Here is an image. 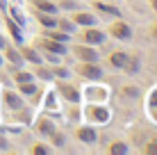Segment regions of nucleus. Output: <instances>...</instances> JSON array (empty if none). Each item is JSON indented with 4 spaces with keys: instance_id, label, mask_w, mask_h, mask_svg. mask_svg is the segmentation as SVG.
<instances>
[{
    "instance_id": "18",
    "label": "nucleus",
    "mask_w": 157,
    "mask_h": 155,
    "mask_svg": "<svg viewBox=\"0 0 157 155\" xmlns=\"http://www.w3.org/2000/svg\"><path fill=\"white\" fill-rule=\"evenodd\" d=\"M39 21L43 25H48V28H52V25H57V21L55 18H50V16H39Z\"/></svg>"
},
{
    "instance_id": "23",
    "label": "nucleus",
    "mask_w": 157,
    "mask_h": 155,
    "mask_svg": "<svg viewBox=\"0 0 157 155\" xmlns=\"http://www.w3.org/2000/svg\"><path fill=\"white\" fill-rule=\"evenodd\" d=\"M30 73H18V82H30Z\"/></svg>"
},
{
    "instance_id": "5",
    "label": "nucleus",
    "mask_w": 157,
    "mask_h": 155,
    "mask_svg": "<svg viewBox=\"0 0 157 155\" xmlns=\"http://www.w3.org/2000/svg\"><path fill=\"white\" fill-rule=\"evenodd\" d=\"M84 39L89 41V44H100V41L105 39V34H102L100 30H86L84 32Z\"/></svg>"
},
{
    "instance_id": "3",
    "label": "nucleus",
    "mask_w": 157,
    "mask_h": 155,
    "mask_svg": "<svg viewBox=\"0 0 157 155\" xmlns=\"http://www.w3.org/2000/svg\"><path fill=\"white\" fill-rule=\"evenodd\" d=\"M112 34H114L116 39H128L130 37V28L125 23H114L112 25Z\"/></svg>"
},
{
    "instance_id": "12",
    "label": "nucleus",
    "mask_w": 157,
    "mask_h": 155,
    "mask_svg": "<svg viewBox=\"0 0 157 155\" xmlns=\"http://www.w3.org/2000/svg\"><path fill=\"white\" fill-rule=\"evenodd\" d=\"M125 60H128V57L123 55V52H114V55H112V64H114V66H123Z\"/></svg>"
},
{
    "instance_id": "29",
    "label": "nucleus",
    "mask_w": 157,
    "mask_h": 155,
    "mask_svg": "<svg viewBox=\"0 0 157 155\" xmlns=\"http://www.w3.org/2000/svg\"><path fill=\"white\" fill-rule=\"evenodd\" d=\"M2 46H5V41H2V39H0V48H2Z\"/></svg>"
},
{
    "instance_id": "1",
    "label": "nucleus",
    "mask_w": 157,
    "mask_h": 155,
    "mask_svg": "<svg viewBox=\"0 0 157 155\" xmlns=\"http://www.w3.org/2000/svg\"><path fill=\"white\" fill-rule=\"evenodd\" d=\"M75 55L80 57V60H84V62H96L98 60V52L94 50V48H82V46H75Z\"/></svg>"
},
{
    "instance_id": "6",
    "label": "nucleus",
    "mask_w": 157,
    "mask_h": 155,
    "mask_svg": "<svg viewBox=\"0 0 157 155\" xmlns=\"http://www.w3.org/2000/svg\"><path fill=\"white\" fill-rule=\"evenodd\" d=\"M78 137L82 141H96V130H91V128H82V130H78Z\"/></svg>"
},
{
    "instance_id": "11",
    "label": "nucleus",
    "mask_w": 157,
    "mask_h": 155,
    "mask_svg": "<svg viewBox=\"0 0 157 155\" xmlns=\"http://www.w3.org/2000/svg\"><path fill=\"white\" fill-rule=\"evenodd\" d=\"M123 66H125L130 73H137V71H139V60H137V57H128Z\"/></svg>"
},
{
    "instance_id": "28",
    "label": "nucleus",
    "mask_w": 157,
    "mask_h": 155,
    "mask_svg": "<svg viewBox=\"0 0 157 155\" xmlns=\"http://www.w3.org/2000/svg\"><path fill=\"white\" fill-rule=\"evenodd\" d=\"M153 7H155V9H157V0H153Z\"/></svg>"
},
{
    "instance_id": "31",
    "label": "nucleus",
    "mask_w": 157,
    "mask_h": 155,
    "mask_svg": "<svg viewBox=\"0 0 157 155\" xmlns=\"http://www.w3.org/2000/svg\"><path fill=\"white\" fill-rule=\"evenodd\" d=\"M0 62H2V57H0Z\"/></svg>"
},
{
    "instance_id": "7",
    "label": "nucleus",
    "mask_w": 157,
    "mask_h": 155,
    "mask_svg": "<svg viewBox=\"0 0 157 155\" xmlns=\"http://www.w3.org/2000/svg\"><path fill=\"white\" fill-rule=\"evenodd\" d=\"M34 7H39V9H43V12H48V14L57 12L55 5H52V2H46V0H34Z\"/></svg>"
},
{
    "instance_id": "19",
    "label": "nucleus",
    "mask_w": 157,
    "mask_h": 155,
    "mask_svg": "<svg viewBox=\"0 0 157 155\" xmlns=\"http://www.w3.org/2000/svg\"><path fill=\"white\" fill-rule=\"evenodd\" d=\"M48 34H50L55 41H66L68 39V34H59V32H48Z\"/></svg>"
},
{
    "instance_id": "17",
    "label": "nucleus",
    "mask_w": 157,
    "mask_h": 155,
    "mask_svg": "<svg viewBox=\"0 0 157 155\" xmlns=\"http://www.w3.org/2000/svg\"><path fill=\"white\" fill-rule=\"evenodd\" d=\"M98 9H102V12H107L112 16H118V9L116 7H109V5H98Z\"/></svg>"
},
{
    "instance_id": "13",
    "label": "nucleus",
    "mask_w": 157,
    "mask_h": 155,
    "mask_svg": "<svg viewBox=\"0 0 157 155\" xmlns=\"http://www.w3.org/2000/svg\"><path fill=\"white\" fill-rule=\"evenodd\" d=\"M23 55H25V60H30V62H34V64H39V55H36L32 48H25L23 50Z\"/></svg>"
},
{
    "instance_id": "27",
    "label": "nucleus",
    "mask_w": 157,
    "mask_h": 155,
    "mask_svg": "<svg viewBox=\"0 0 157 155\" xmlns=\"http://www.w3.org/2000/svg\"><path fill=\"white\" fill-rule=\"evenodd\" d=\"M12 16H14V18H16V21H18V23H23V18H21V16H18V12H16V9H14V12H12Z\"/></svg>"
},
{
    "instance_id": "15",
    "label": "nucleus",
    "mask_w": 157,
    "mask_h": 155,
    "mask_svg": "<svg viewBox=\"0 0 157 155\" xmlns=\"http://www.w3.org/2000/svg\"><path fill=\"white\" fill-rule=\"evenodd\" d=\"M34 84H32V82H21V91H23V94H34Z\"/></svg>"
},
{
    "instance_id": "14",
    "label": "nucleus",
    "mask_w": 157,
    "mask_h": 155,
    "mask_svg": "<svg viewBox=\"0 0 157 155\" xmlns=\"http://www.w3.org/2000/svg\"><path fill=\"white\" fill-rule=\"evenodd\" d=\"M91 116H96L98 121H105V119H107V112L100 110V107H94V110H91Z\"/></svg>"
},
{
    "instance_id": "20",
    "label": "nucleus",
    "mask_w": 157,
    "mask_h": 155,
    "mask_svg": "<svg viewBox=\"0 0 157 155\" xmlns=\"http://www.w3.org/2000/svg\"><path fill=\"white\" fill-rule=\"evenodd\" d=\"M7 55H9V60L12 62H21V57H18V52L14 50V48H7Z\"/></svg>"
},
{
    "instance_id": "9",
    "label": "nucleus",
    "mask_w": 157,
    "mask_h": 155,
    "mask_svg": "<svg viewBox=\"0 0 157 155\" xmlns=\"http://www.w3.org/2000/svg\"><path fill=\"white\" fill-rule=\"evenodd\" d=\"M5 100H7V103H9V107H14V110H18V107H21V98H18L16 94H12V91H7V94H5Z\"/></svg>"
},
{
    "instance_id": "26",
    "label": "nucleus",
    "mask_w": 157,
    "mask_h": 155,
    "mask_svg": "<svg viewBox=\"0 0 157 155\" xmlns=\"http://www.w3.org/2000/svg\"><path fill=\"white\" fill-rule=\"evenodd\" d=\"M39 76L43 78V80H50L52 76H50V73H48V71H41V68H39Z\"/></svg>"
},
{
    "instance_id": "10",
    "label": "nucleus",
    "mask_w": 157,
    "mask_h": 155,
    "mask_svg": "<svg viewBox=\"0 0 157 155\" xmlns=\"http://www.w3.org/2000/svg\"><path fill=\"white\" fill-rule=\"evenodd\" d=\"M43 46H46L48 50L57 52V55H62V52H66V50H64V46H62V44H57V41H43Z\"/></svg>"
},
{
    "instance_id": "30",
    "label": "nucleus",
    "mask_w": 157,
    "mask_h": 155,
    "mask_svg": "<svg viewBox=\"0 0 157 155\" xmlns=\"http://www.w3.org/2000/svg\"><path fill=\"white\" fill-rule=\"evenodd\" d=\"M155 34H157V28H155Z\"/></svg>"
},
{
    "instance_id": "4",
    "label": "nucleus",
    "mask_w": 157,
    "mask_h": 155,
    "mask_svg": "<svg viewBox=\"0 0 157 155\" xmlns=\"http://www.w3.org/2000/svg\"><path fill=\"white\" fill-rule=\"evenodd\" d=\"M59 94H62L64 96V98H68V100H73V103H75V100H78V91H75V89L71 87V84H59Z\"/></svg>"
},
{
    "instance_id": "24",
    "label": "nucleus",
    "mask_w": 157,
    "mask_h": 155,
    "mask_svg": "<svg viewBox=\"0 0 157 155\" xmlns=\"http://www.w3.org/2000/svg\"><path fill=\"white\" fill-rule=\"evenodd\" d=\"M148 153H157V139L153 141V144H148V148H146Z\"/></svg>"
},
{
    "instance_id": "21",
    "label": "nucleus",
    "mask_w": 157,
    "mask_h": 155,
    "mask_svg": "<svg viewBox=\"0 0 157 155\" xmlns=\"http://www.w3.org/2000/svg\"><path fill=\"white\" fill-rule=\"evenodd\" d=\"M9 30H12V34H14V39H16V41H21V30H18V28H16V25H14V23H9Z\"/></svg>"
},
{
    "instance_id": "22",
    "label": "nucleus",
    "mask_w": 157,
    "mask_h": 155,
    "mask_svg": "<svg viewBox=\"0 0 157 155\" xmlns=\"http://www.w3.org/2000/svg\"><path fill=\"white\" fill-rule=\"evenodd\" d=\"M55 76H59V78H66V76H68V71H66L64 66H59L57 71H55Z\"/></svg>"
},
{
    "instance_id": "25",
    "label": "nucleus",
    "mask_w": 157,
    "mask_h": 155,
    "mask_svg": "<svg viewBox=\"0 0 157 155\" xmlns=\"http://www.w3.org/2000/svg\"><path fill=\"white\" fill-rule=\"evenodd\" d=\"M41 130L43 132H50V123H48V121H41Z\"/></svg>"
},
{
    "instance_id": "8",
    "label": "nucleus",
    "mask_w": 157,
    "mask_h": 155,
    "mask_svg": "<svg viewBox=\"0 0 157 155\" xmlns=\"http://www.w3.org/2000/svg\"><path fill=\"white\" fill-rule=\"evenodd\" d=\"M94 21H96V16H91V14H78L75 16V23H80V25H94Z\"/></svg>"
},
{
    "instance_id": "2",
    "label": "nucleus",
    "mask_w": 157,
    "mask_h": 155,
    "mask_svg": "<svg viewBox=\"0 0 157 155\" xmlns=\"http://www.w3.org/2000/svg\"><path fill=\"white\" fill-rule=\"evenodd\" d=\"M80 73H82L84 78H94V80L102 76V71H100L98 66H96L94 62H91V64H86V66H82V68H80Z\"/></svg>"
},
{
    "instance_id": "16",
    "label": "nucleus",
    "mask_w": 157,
    "mask_h": 155,
    "mask_svg": "<svg viewBox=\"0 0 157 155\" xmlns=\"http://www.w3.org/2000/svg\"><path fill=\"white\" fill-rule=\"evenodd\" d=\"M109 151H112V153H116V155H123V153L128 151V148H125V144H114V146H109Z\"/></svg>"
}]
</instances>
